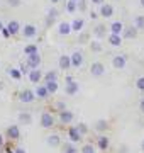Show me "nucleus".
Segmentation results:
<instances>
[{"instance_id":"nucleus-24","label":"nucleus","mask_w":144,"mask_h":153,"mask_svg":"<svg viewBox=\"0 0 144 153\" xmlns=\"http://www.w3.org/2000/svg\"><path fill=\"white\" fill-rule=\"evenodd\" d=\"M107 39H109V44H110V46H114V48H119V46H120L122 44V36L120 34H109V36H107Z\"/></svg>"},{"instance_id":"nucleus-47","label":"nucleus","mask_w":144,"mask_h":153,"mask_svg":"<svg viewBox=\"0 0 144 153\" xmlns=\"http://www.w3.org/2000/svg\"><path fill=\"white\" fill-rule=\"evenodd\" d=\"M2 34H4V38H10V33L7 31V27L4 29V31H2Z\"/></svg>"},{"instance_id":"nucleus-44","label":"nucleus","mask_w":144,"mask_h":153,"mask_svg":"<svg viewBox=\"0 0 144 153\" xmlns=\"http://www.w3.org/2000/svg\"><path fill=\"white\" fill-rule=\"evenodd\" d=\"M14 153H26V150H24L22 146H15V150H14Z\"/></svg>"},{"instance_id":"nucleus-36","label":"nucleus","mask_w":144,"mask_h":153,"mask_svg":"<svg viewBox=\"0 0 144 153\" xmlns=\"http://www.w3.org/2000/svg\"><path fill=\"white\" fill-rule=\"evenodd\" d=\"M46 87H48V90H49V95H53V94H56L58 90H60L58 82H46Z\"/></svg>"},{"instance_id":"nucleus-34","label":"nucleus","mask_w":144,"mask_h":153,"mask_svg":"<svg viewBox=\"0 0 144 153\" xmlns=\"http://www.w3.org/2000/svg\"><path fill=\"white\" fill-rule=\"evenodd\" d=\"M88 46H90V49L93 51V53H100L102 51V43H100L98 39H92L88 43Z\"/></svg>"},{"instance_id":"nucleus-14","label":"nucleus","mask_w":144,"mask_h":153,"mask_svg":"<svg viewBox=\"0 0 144 153\" xmlns=\"http://www.w3.org/2000/svg\"><path fill=\"white\" fill-rule=\"evenodd\" d=\"M68 138H70V141H71V143H75V145H76V143H80L82 140H83V136H82V134L78 133V129L75 128V126L68 129Z\"/></svg>"},{"instance_id":"nucleus-12","label":"nucleus","mask_w":144,"mask_h":153,"mask_svg":"<svg viewBox=\"0 0 144 153\" xmlns=\"http://www.w3.org/2000/svg\"><path fill=\"white\" fill-rule=\"evenodd\" d=\"M95 146L100 148V150H104V152H107L109 146H110V140H109L105 134H100V136L97 138V141H95Z\"/></svg>"},{"instance_id":"nucleus-17","label":"nucleus","mask_w":144,"mask_h":153,"mask_svg":"<svg viewBox=\"0 0 144 153\" xmlns=\"http://www.w3.org/2000/svg\"><path fill=\"white\" fill-rule=\"evenodd\" d=\"M34 92H36V97H37L39 100H44V99L49 97V90H48V87H46V83L44 85H37Z\"/></svg>"},{"instance_id":"nucleus-55","label":"nucleus","mask_w":144,"mask_h":153,"mask_svg":"<svg viewBox=\"0 0 144 153\" xmlns=\"http://www.w3.org/2000/svg\"><path fill=\"white\" fill-rule=\"evenodd\" d=\"M139 4H141V7H144V0H139Z\"/></svg>"},{"instance_id":"nucleus-1","label":"nucleus","mask_w":144,"mask_h":153,"mask_svg":"<svg viewBox=\"0 0 144 153\" xmlns=\"http://www.w3.org/2000/svg\"><path fill=\"white\" fill-rule=\"evenodd\" d=\"M17 99L22 102V104H31V102H34L36 100V92L34 90H31V88H22L21 92L17 94Z\"/></svg>"},{"instance_id":"nucleus-35","label":"nucleus","mask_w":144,"mask_h":153,"mask_svg":"<svg viewBox=\"0 0 144 153\" xmlns=\"http://www.w3.org/2000/svg\"><path fill=\"white\" fill-rule=\"evenodd\" d=\"M39 53V49L36 44H27V46H24V55L26 56H31V55H36Z\"/></svg>"},{"instance_id":"nucleus-37","label":"nucleus","mask_w":144,"mask_h":153,"mask_svg":"<svg viewBox=\"0 0 144 153\" xmlns=\"http://www.w3.org/2000/svg\"><path fill=\"white\" fill-rule=\"evenodd\" d=\"M78 10V4L76 2H73V0H68L66 2V12H70V14H73V12Z\"/></svg>"},{"instance_id":"nucleus-43","label":"nucleus","mask_w":144,"mask_h":153,"mask_svg":"<svg viewBox=\"0 0 144 153\" xmlns=\"http://www.w3.org/2000/svg\"><path fill=\"white\" fill-rule=\"evenodd\" d=\"M87 39H88V34L83 33L82 36H80V43H87Z\"/></svg>"},{"instance_id":"nucleus-25","label":"nucleus","mask_w":144,"mask_h":153,"mask_svg":"<svg viewBox=\"0 0 144 153\" xmlns=\"http://www.w3.org/2000/svg\"><path fill=\"white\" fill-rule=\"evenodd\" d=\"M17 119H19V124L29 126L31 123H32V116H31V112H19Z\"/></svg>"},{"instance_id":"nucleus-28","label":"nucleus","mask_w":144,"mask_h":153,"mask_svg":"<svg viewBox=\"0 0 144 153\" xmlns=\"http://www.w3.org/2000/svg\"><path fill=\"white\" fill-rule=\"evenodd\" d=\"M85 26V21L80 17V19H75V21H71V29H73V33H80L82 29H83Z\"/></svg>"},{"instance_id":"nucleus-19","label":"nucleus","mask_w":144,"mask_h":153,"mask_svg":"<svg viewBox=\"0 0 144 153\" xmlns=\"http://www.w3.org/2000/svg\"><path fill=\"white\" fill-rule=\"evenodd\" d=\"M70 33H73L71 22H60L58 24V34L60 36H68Z\"/></svg>"},{"instance_id":"nucleus-33","label":"nucleus","mask_w":144,"mask_h":153,"mask_svg":"<svg viewBox=\"0 0 144 153\" xmlns=\"http://www.w3.org/2000/svg\"><path fill=\"white\" fill-rule=\"evenodd\" d=\"M75 128L78 129V133H80L82 136H87V134H88V124H87V123H83V121H80Z\"/></svg>"},{"instance_id":"nucleus-2","label":"nucleus","mask_w":144,"mask_h":153,"mask_svg":"<svg viewBox=\"0 0 144 153\" xmlns=\"http://www.w3.org/2000/svg\"><path fill=\"white\" fill-rule=\"evenodd\" d=\"M39 124H41V128H44V129H51L53 126L56 124V119H54V116L51 114V112H43L41 114V119H39Z\"/></svg>"},{"instance_id":"nucleus-41","label":"nucleus","mask_w":144,"mask_h":153,"mask_svg":"<svg viewBox=\"0 0 144 153\" xmlns=\"http://www.w3.org/2000/svg\"><path fill=\"white\" fill-rule=\"evenodd\" d=\"M85 9H87V2H85V0H80V2H78V10L83 12Z\"/></svg>"},{"instance_id":"nucleus-31","label":"nucleus","mask_w":144,"mask_h":153,"mask_svg":"<svg viewBox=\"0 0 144 153\" xmlns=\"http://www.w3.org/2000/svg\"><path fill=\"white\" fill-rule=\"evenodd\" d=\"M7 73H9L14 80H21V76H22L21 70H19V68H14V66H9V68H7Z\"/></svg>"},{"instance_id":"nucleus-39","label":"nucleus","mask_w":144,"mask_h":153,"mask_svg":"<svg viewBox=\"0 0 144 153\" xmlns=\"http://www.w3.org/2000/svg\"><path fill=\"white\" fill-rule=\"evenodd\" d=\"M19 70H21V73H22V75H29V73H31V68H29L27 63H21Z\"/></svg>"},{"instance_id":"nucleus-30","label":"nucleus","mask_w":144,"mask_h":153,"mask_svg":"<svg viewBox=\"0 0 144 153\" xmlns=\"http://www.w3.org/2000/svg\"><path fill=\"white\" fill-rule=\"evenodd\" d=\"M44 82H58V71L56 70H49L48 73H44Z\"/></svg>"},{"instance_id":"nucleus-54","label":"nucleus","mask_w":144,"mask_h":153,"mask_svg":"<svg viewBox=\"0 0 144 153\" xmlns=\"http://www.w3.org/2000/svg\"><path fill=\"white\" fill-rule=\"evenodd\" d=\"M141 150L144 152V140H143V143H141Z\"/></svg>"},{"instance_id":"nucleus-27","label":"nucleus","mask_w":144,"mask_h":153,"mask_svg":"<svg viewBox=\"0 0 144 153\" xmlns=\"http://www.w3.org/2000/svg\"><path fill=\"white\" fill-rule=\"evenodd\" d=\"M61 152L63 153H78V148L75 146V143L66 141L65 145H61Z\"/></svg>"},{"instance_id":"nucleus-49","label":"nucleus","mask_w":144,"mask_h":153,"mask_svg":"<svg viewBox=\"0 0 144 153\" xmlns=\"http://www.w3.org/2000/svg\"><path fill=\"white\" fill-rule=\"evenodd\" d=\"M119 153H127V148H126L124 145H122V146H120V150H119Z\"/></svg>"},{"instance_id":"nucleus-20","label":"nucleus","mask_w":144,"mask_h":153,"mask_svg":"<svg viewBox=\"0 0 144 153\" xmlns=\"http://www.w3.org/2000/svg\"><path fill=\"white\" fill-rule=\"evenodd\" d=\"M7 31L10 33V36L19 34L21 31H22V27H21V22H19V21H10L9 24H7Z\"/></svg>"},{"instance_id":"nucleus-29","label":"nucleus","mask_w":144,"mask_h":153,"mask_svg":"<svg viewBox=\"0 0 144 153\" xmlns=\"http://www.w3.org/2000/svg\"><path fill=\"white\" fill-rule=\"evenodd\" d=\"M80 153H97V146L92 143H83L80 148Z\"/></svg>"},{"instance_id":"nucleus-52","label":"nucleus","mask_w":144,"mask_h":153,"mask_svg":"<svg viewBox=\"0 0 144 153\" xmlns=\"http://www.w3.org/2000/svg\"><path fill=\"white\" fill-rule=\"evenodd\" d=\"M4 29H5V27H4V24H2V21H0V33H2Z\"/></svg>"},{"instance_id":"nucleus-32","label":"nucleus","mask_w":144,"mask_h":153,"mask_svg":"<svg viewBox=\"0 0 144 153\" xmlns=\"http://www.w3.org/2000/svg\"><path fill=\"white\" fill-rule=\"evenodd\" d=\"M132 26L137 29V31H143V29H144V16H136V17H134Z\"/></svg>"},{"instance_id":"nucleus-21","label":"nucleus","mask_w":144,"mask_h":153,"mask_svg":"<svg viewBox=\"0 0 144 153\" xmlns=\"http://www.w3.org/2000/svg\"><path fill=\"white\" fill-rule=\"evenodd\" d=\"M137 29L134 27V26H129V27L124 29V33H122V39H136L137 38Z\"/></svg>"},{"instance_id":"nucleus-50","label":"nucleus","mask_w":144,"mask_h":153,"mask_svg":"<svg viewBox=\"0 0 144 153\" xmlns=\"http://www.w3.org/2000/svg\"><path fill=\"white\" fill-rule=\"evenodd\" d=\"M90 17H92V19H97V17H98V14H97V12H90Z\"/></svg>"},{"instance_id":"nucleus-48","label":"nucleus","mask_w":144,"mask_h":153,"mask_svg":"<svg viewBox=\"0 0 144 153\" xmlns=\"http://www.w3.org/2000/svg\"><path fill=\"white\" fill-rule=\"evenodd\" d=\"M4 143H5V140H4V134L0 133V146H4Z\"/></svg>"},{"instance_id":"nucleus-11","label":"nucleus","mask_w":144,"mask_h":153,"mask_svg":"<svg viewBox=\"0 0 144 153\" xmlns=\"http://www.w3.org/2000/svg\"><path fill=\"white\" fill-rule=\"evenodd\" d=\"M98 16L104 17V19H109V17H112V16H114V7H112L110 4H104V5H100Z\"/></svg>"},{"instance_id":"nucleus-6","label":"nucleus","mask_w":144,"mask_h":153,"mask_svg":"<svg viewBox=\"0 0 144 153\" xmlns=\"http://www.w3.org/2000/svg\"><path fill=\"white\" fill-rule=\"evenodd\" d=\"M5 133H7V138H9L10 141H15V140L21 138V128H19L17 124H10L5 129Z\"/></svg>"},{"instance_id":"nucleus-8","label":"nucleus","mask_w":144,"mask_h":153,"mask_svg":"<svg viewBox=\"0 0 144 153\" xmlns=\"http://www.w3.org/2000/svg\"><path fill=\"white\" fill-rule=\"evenodd\" d=\"M41 55L39 53H36V55H31L27 56V60H26V63L29 65V68L31 70H39V66H41Z\"/></svg>"},{"instance_id":"nucleus-22","label":"nucleus","mask_w":144,"mask_h":153,"mask_svg":"<svg viewBox=\"0 0 144 153\" xmlns=\"http://www.w3.org/2000/svg\"><path fill=\"white\" fill-rule=\"evenodd\" d=\"M124 29H126L124 22H120V21H114V22H110V33H112V34H120V36H122Z\"/></svg>"},{"instance_id":"nucleus-18","label":"nucleus","mask_w":144,"mask_h":153,"mask_svg":"<svg viewBox=\"0 0 144 153\" xmlns=\"http://www.w3.org/2000/svg\"><path fill=\"white\" fill-rule=\"evenodd\" d=\"M27 78H29V82L31 83H36V85H37V83L44 78V75H43V71L41 70H31V73L27 75Z\"/></svg>"},{"instance_id":"nucleus-51","label":"nucleus","mask_w":144,"mask_h":153,"mask_svg":"<svg viewBox=\"0 0 144 153\" xmlns=\"http://www.w3.org/2000/svg\"><path fill=\"white\" fill-rule=\"evenodd\" d=\"M4 88H5V83H4V82H2V80H0V92H2Z\"/></svg>"},{"instance_id":"nucleus-56","label":"nucleus","mask_w":144,"mask_h":153,"mask_svg":"<svg viewBox=\"0 0 144 153\" xmlns=\"http://www.w3.org/2000/svg\"><path fill=\"white\" fill-rule=\"evenodd\" d=\"M73 2H76V4H78V2H80V0H73Z\"/></svg>"},{"instance_id":"nucleus-40","label":"nucleus","mask_w":144,"mask_h":153,"mask_svg":"<svg viewBox=\"0 0 144 153\" xmlns=\"http://www.w3.org/2000/svg\"><path fill=\"white\" fill-rule=\"evenodd\" d=\"M136 88L141 90V92H144V76H139L137 80H136Z\"/></svg>"},{"instance_id":"nucleus-15","label":"nucleus","mask_w":144,"mask_h":153,"mask_svg":"<svg viewBox=\"0 0 144 153\" xmlns=\"http://www.w3.org/2000/svg\"><path fill=\"white\" fill-rule=\"evenodd\" d=\"M58 65H60L61 70H68V68H71V55H61L60 60H58Z\"/></svg>"},{"instance_id":"nucleus-53","label":"nucleus","mask_w":144,"mask_h":153,"mask_svg":"<svg viewBox=\"0 0 144 153\" xmlns=\"http://www.w3.org/2000/svg\"><path fill=\"white\" fill-rule=\"evenodd\" d=\"M51 4H58V2H60V0H49Z\"/></svg>"},{"instance_id":"nucleus-26","label":"nucleus","mask_w":144,"mask_h":153,"mask_svg":"<svg viewBox=\"0 0 144 153\" xmlns=\"http://www.w3.org/2000/svg\"><path fill=\"white\" fill-rule=\"evenodd\" d=\"M93 34H95V38L98 39H102V38H105V34H107V29H105V26L104 24H97L93 27Z\"/></svg>"},{"instance_id":"nucleus-23","label":"nucleus","mask_w":144,"mask_h":153,"mask_svg":"<svg viewBox=\"0 0 144 153\" xmlns=\"http://www.w3.org/2000/svg\"><path fill=\"white\" fill-rule=\"evenodd\" d=\"M93 128H95V131H97V133H105L107 129H109V121L97 119V121H95V124H93Z\"/></svg>"},{"instance_id":"nucleus-9","label":"nucleus","mask_w":144,"mask_h":153,"mask_svg":"<svg viewBox=\"0 0 144 153\" xmlns=\"http://www.w3.org/2000/svg\"><path fill=\"white\" fill-rule=\"evenodd\" d=\"M82 65H83V55H82L80 49H75L71 53V66L73 68H80Z\"/></svg>"},{"instance_id":"nucleus-46","label":"nucleus","mask_w":144,"mask_h":153,"mask_svg":"<svg viewBox=\"0 0 144 153\" xmlns=\"http://www.w3.org/2000/svg\"><path fill=\"white\" fill-rule=\"evenodd\" d=\"M139 111L144 114V99H141V102H139Z\"/></svg>"},{"instance_id":"nucleus-42","label":"nucleus","mask_w":144,"mask_h":153,"mask_svg":"<svg viewBox=\"0 0 144 153\" xmlns=\"http://www.w3.org/2000/svg\"><path fill=\"white\" fill-rule=\"evenodd\" d=\"M7 4L10 7H19L21 5V0H7Z\"/></svg>"},{"instance_id":"nucleus-16","label":"nucleus","mask_w":144,"mask_h":153,"mask_svg":"<svg viewBox=\"0 0 144 153\" xmlns=\"http://www.w3.org/2000/svg\"><path fill=\"white\" fill-rule=\"evenodd\" d=\"M78 92H80V85H78V82H75V80L65 85V94H66V95H76Z\"/></svg>"},{"instance_id":"nucleus-38","label":"nucleus","mask_w":144,"mask_h":153,"mask_svg":"<svg viewBox=\"0 0 144 153\" xmlns=\"http://www.w3.org/2000/svg\"><path fill=\"white\" fill-rule=\"evenodd\" d=\"M54 107H56L58 112H63V111H66V102H65V100H56Z\"/></svg>"},{"instance_id":"nucleus-3","label":"nucleus","mask_w":144,"mask_h":153,"mask_svg":"<svg viewBox=\"0 0 144 153\" xmlns=\"http://www.w3.org/2000/svg\"><path fill=\"white\" fill-rule=\"evenodd\" d=\"M75 119V114H73L71 111H63V112H58V123L63 126H70Z\"/></svg>"},{"instance_id":"nucleus-10","label":"nucleus","mask_w":144,"mask_h":153,"mask_svg":"<svg viewBox=\"0 0 144 153\" xmlns=\"http://www.w3.org/2000/svg\"><path fill=\"white\" fill-rule=\"evenodd\" d=\"M126 63H127V60H126L124 55H117V56L112 58V66H114L115 70H124V68H126Z\"/></svg>"},{"instance_id":"nucleus-13","label":"nucleus","mask_w":144,"mask_h":153,"mask_svg":"<svg viewBox=\"0 0 144 153\" xmlns=\"http://www.w3.org/2000/svg\"><path fill=\"white\" fill-rule=\"evenodd\" d=\"M58 16H60V12H58V9H49L48 10V16H46V27H49V26H53L54 24V21L58 19Z\"/></svg>"},{"instance_id":"nucleus-57","label":"nucleus","mask_w":144,"mask_h":153,"mask_svg":"<svg viewBox=\"0 0 144 153\" xmlns=\"http://www.w3.org/2000/svg\"><path fill=\"white\" fill-rule=\"evenodd\" d=\"M115 2H119V0H115Z\"/></svg>"},{"instance_id":"nucleus-5","label":"nucleus","mask_w":144,"mask_h":153,"mask_svg":"<svg viewBox=\"0 0 144 153\" xmlns=\"http://www.w3.org/2000/svg\"><path fill=\"white\" fill-rule=\"evenodd\" d=\"M88 71H90V75L92 76H97V78H98V76H102L104 73H105V65L100 63V61H93V63L90 65Z\"/></svg>"},{"instance_id":"nucleus-45","label":"nucleus","mask_w":144,"mask_h":153,"mask_svg":"<svg viewBox=\"0 0 144 153\" xmlns=\"http://www.w3.org/2000/svg\"><path fill=\"white\" fill-rule=\"evenodd\" d=\"M92 4H97V5H104V4H105V0H92Z\"/></svg>"},{"instance_id":"nucleus-4","label":"nucleus","mask_w":144,"mask_h":153,"mask_svg":"<svg viewBox=\"0 0 144 153\" xmlns=\"http://www.w3.org/2000/svg\"><path fill=\"white\" fill-rule=\"evenodd\" d=\"M21 34H22L24 39H34L37 36V27H36L34 24H24Z\"/></svg>"},{"instance_id":"nucleus-7","label":"nucleus","mask_w":144,"mask_h":153,"mask_svg":"<svg viewBox=\"0 0 144 153\" xmlns=\"http://www.w3.org/2000/svg\"><path fill=\"white\" fill-rule=\"evenodd\" d=\"M46 143H48V146H51V148H60L61 145H63V143H61V136L58 133L48 134V136H46Z\"/></svg>"}]
</instances>
